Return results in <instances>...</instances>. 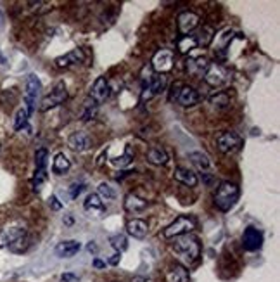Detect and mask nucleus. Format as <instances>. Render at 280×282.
I'll use <instances>...</instances> for the list:
<instances>
[{"label": "nucleus", "instance_id": "f257e3e1", "mask_svg": "<svg viewBox=\"0 0 280 282\" xmlns=\"http://www.w3.org/2000/svg\"><path fill=\"white\" fill-rule=\"evenodd\" d=\"M173 250H175V253L180 256V260L183 263L190 265L199 258L201 242L197 237H194V235L185 234V235H180V237H175Z\"/></svg>", "mask_w": 280, "mask_h": 282}, {"label": "nucleus", "instance_id": "f03ea898", "mask_svg": "<svg viewBox=\"0 0 280 282\" xmlns=\"http://www.w3.org/2000/svg\"><path fill=\"white\" fill-rule=\"evenodd\" d=\"M239 199V187H237L233 182H220V185L216 187L215 196H213V201H215V206L220 209V211H228V209L233 208V204Z\"/></svg>", "mask_w": 280, "mask_h": 282}, {"label": "nucleus", "instance_id": "7ed1b4c3", "mask_svg": "<svg viewBox=\"0 0 280 282\" xmlns=\"http://www.w3.org/2000/svg\"><path fill=\"white\" fill-rule=\"evenodd\" d=\"M195 225H197L195 218L187 217V215H180V217L175 218V222H171V224L163 230V237L175 239V237H180V235L190 234L192 230L195 229Z\"/></svg>", "mask_w": 280, "mask_h": 282}, {"label": "nucleus", "instance_id": "20e7f679", "mask_svg": "<svg viewBox=\"0 0 280 282\" xmlns=\"http://www.w3.org/2000/svg\"><path fill=\"white\" fill-rule=\"evenodd\" d=\"M216 146H218V151L221 154L233 156L242 149L244 140H242V137L235 132H223V133H220L218 138H216Z\"/></svg>", "mask_w": 280, "mask_h": 282}, {"label": "nucleus", "instance_id": "39448f33", "mask_svg": "<svg viewBox=\"0 0 280 282\" xmlns=\"http://www.w3.org/2000/svg\"><path fill=\"white\" fill-rule=\"evenodd\" d=\"M175 64V54L168 49H161L154 54L152 61H150V68L156 71L157 75H166L173 69Z\"/></svg>", "mask_w": 280, "mask_h": 282}, {"label": "nucleus", "instance_id": "423d86ee", "mask_svg": "<svg viewBox=\"0 0 280 282\" xmlns=\"http://www.w3.org/2000/svg\"><path fill=\"white\" fill-rule=\"evenodd\" d=\"M40 90H42L40 80L36 78L35 75H30V77L26 78V87H24V104H26V111L30 116L33 115V111H35V104L40 95Z\"/></svg>", "mask_w": 280, "mask_h": 282}, {"label": "nucleus", "instance_id": "0eeeda50", "mask_svg": "<svg viewBox=\"0 0 280 282\" xmlns=\"http://www.w3.org/2000/svg\"><path fill=\"white\" fill-rule=\"evenodd\" d=\"M66 99H68V90H66L64 82H59L52 88V92H50L49 95H45V97L42 99L40 111H49V109H52V108L61 106Z\"/></svg>", "mask_w": 280, "mask_h": 282}, {"label": "nucleus", "instance_id": "6e6552de", "mask_svg": "<svg viewBox=\"0 0 280 282\" xmlns=\"http://www.w3.org/2000/svg\"><path fill=\"white\" fill-rule=\"evenodd\" d=\"M204 82L210 87H221L223 83L228 82V71L223 68L221 64H216V62H210L206 73L203 75Z\"/></svg>", "mask_w": 280, "mask_h": 282}, {"label": "nucleus", "instance_id": "1a4fd4ad", "mask_svg": "<svg viewBox=\"0 0 280 282\" xmlns=\"http://www.w3.org/2000/svg\"><path fill=\"white\" fill-rule=\"evenodd\" d=\"M199 21H201V18L195 14V12H192V11L180 12V14H178V19H177L178 33H180L182 37H187L190 31H194V29L199 26Z\"/></svg>", "mask_w": 280, "mask_h": 282}, {"label": "nucleus", "instance_id": "9d476101", "mask_svg": "<svg viewBox=\"0 0 280 282\" xmlns=\"http://www.w3.org/2000/svg\"><path fill=\"white\" fill-rule=\"evenodd\" d=\"M109 95H111V85H109V82L106 80V77H99L97 80H95L94 85H92V90H90L89 97L99 106V104L106 102V100L109 99Z\"/></svg>", "mask_w": 280, "mask_h": 282}, {"label": "nucleus", "instance_id": "9b49d317", "mask_svg": "<svg viewBox=\"0 0 280 282\" xmlns=\"http://www.w3.org/2000/svg\"><path fill=\"white\" fill-rule=\"evenodd\" d=\"M68 146L74 153H85V151H89L92 147V138L83 130H76V132H73L68 137Z\"/></svg>", "mask_w": 280, "mask_h": 282}, {"label": "nucleus", "instance_id": "f8f14e48", "mask_svg": "<svg viewBox=\"0 0 280 282\" xmlns=\"http://www.w3.org/2000/svg\"><path fill=\"white\" fill-rule=\"evenodd\" d=\"M263 244V234L254 227H248L242 234V246L248 251H256L260 250Z\"/></svg>", "mask_w": 280, "mask_h": 282}, {"label": "nucleus", "instance_id": "ddd939ff", "mask_svg": "<svg viewBox=\"0 0 280 282\" xmlns=\"http://www.w3.org/2000/svg\"><path fill=\"white\" fill-rule=\"evenodd\" d=\"M208 66H210V61L204 56L189 57L185 61V71L189 73V77H203L206 73Z\"/></svg>", "mask_w": 280, "mask_h": 282}, {"label": "nucleus", "instance_id": "4468645a", "mask_svg": "<svg viewBox=\"0 0 280 282\" xmlns=\"http://www.w3.org/2000/svg\"><path fill=\"white\" fill-rule=\"evenodd\" d=\"M199 94H197V90H195L194 87H189V85H185L183 83L182 88L178 90V95H177V102L180 104V106L183 108H192V106H195V104L199 102Z\"/></svg>", "mask_w": 280, "mask_h": 282}, {"label": "nucleus", "instance_id": "2eb2a0df", "mask_svg": "<svg viewBox=\"0 0 280 282\" xmlns=\"http://www.w3.org/2000/svg\"><path fill=\"white\" fill-rule=\"evenodd\" d=\"M26 232V229H24V225H11V227H6V229L0 232V248L2 246H9L16 241V239L23 237Z\"/></svg>", "mask_w": 280, "mask_h": 282}, {"label": "nucleus", "instance_id": "dca6fc26", "mask_svg": "<svg viewBox=\"0 0 280 282\" xmlns=\"http://www.w3.org/2000/svg\"><path fill=\"white\" fill-rule=\"evenodd\" d=\"M147 201L142 199L140 196H137L135 192H130V194H127V197H125V209H127L128 213H142L145 208H147Z\"/></svg>", "mask_w": 280, "mask_h": 282}, {"label": "nucleus", "instance_id": "f3484780", "mask_svg": "<svg viewBox=\"0 0 280 282\" xmlns=\"http://www.w3.org/2000/svg\"><path fill=\"white\" fill-rule=\"evenodd\" d=\"M82 250V244L78 241H62L56 246V255L59 256V258H73L74 255L78 253V251Z\"/></svg>", "mask_w": 280, "mask_h": 282}, {"label": "nucleus", "instance_id": "a211bd4d", "mask_svg": "<svg viewBox=\"0 0 280 282\" xmlns=\"http://www.w3.org/2000/svg\"><path fill=\"white\" fill-rule=\"evenodd\" d=\"M145 158H147V163H150V165H154V166H165L170 159L168 153H166L161 146L150 147V149L147 151V154H145Z\"/></svg>", "mask_w": 280, "mask_h": 282}, {"label": "nucleus", "instance_id": "6ab92c4d", "mask_svg": "<svg viewBox=\"0 0 280 282\" xmlns=\"http://www.w3.org/2000/svg\"><path fill=\"white\" fill-rule=\"evenodd\" d=\"M173 175H175V180H178V182L183 185H189V187H195V185L199 184L197 175H195L192 170H189V168H183V166L175 168Z\"/></svg>", "mask_w": 280, "mask_h": 282}, {"label": "nucleus", "instance_id": "aec40b11", "mask_svg": "<svg viewBox=\"0 0 280 282\" xmlns=\"http://www.w3.org/2000/svg\"><path fill=\"white\" fill-rule=\"evenodd\" d=\"M85 61V54H83L82 49H76L73 52L66 54V56H61L56 59V66L57 68H68L71 64H78V62Z\"/></svg>", "mask_w": 280, "mask_h": 282}, {"label": "nucleus", "instance_id": "412c9836", "mask_svg": "<svg viewBox=\"0 0 280 282\" xmlns=\"http://www.w3.org/2000/svg\"><path fill=\"white\" fill-rule=\"evenodd\" d=\"M166 280L168 282H189V270L180 263L171 265L168 268V272H166Z\"/></svg>", "mask_w": 280, "mask_h": 282}, {"label": "nucleus", "instance_id": "4be33fe9", "mask_svg": "<svg viewBox=\"0 0 280 282\" xmlns=\"http://www.w3.org/2000/svg\"><path fill=\"white\" fill-rule=\"evenodd\" d=\"M127 232L135 239H144L149 232V227L144 220H140V218H133V220H130L127 224Z\"/></svg>", "mask_w": 280, "mask_h": 282}, {"label": "nucleus", "instance_id": "5701e85b", "mask_svg": "<svg viewBox=\"0 0 280 282\" xmlns=\"http://www.w3.org/2000/svg\"><path fill=\"white\" fill-rule=\"evenodd\" d=\"M189 158H190V161L194 163L195 166H197V170L203 171V175L210 173V170H211V159L208 158V154H204V153H190Z\"/></svg>", "mask_w": 280, "mask_h": 282}, {"label": "nucleus", "instance_id": "b1692460", "mask_svg": "<svg viewBox=\"0 0 280 282\" xmlns=\"http://www.w3.org/2000/svg\"><path fill=\"white\" fill-rule=\"evenodd\" d=\"M83 208H85V211L89 213H104V201L100 199V197L95 194V192H92V194L87 196L85 203H83Z\"/></svg>", "mask_w": 280, "mask_h": 282}, {"label": "nucleus", "instance_id": "393cba45", "mask_svg": "<svg viewBox=\"0 0 280 282\" xmlns=\"http://www.w3.org/2000/svg\"><path fill=\"white\" fill-rule=\"evenodd\" d=\"M69 168H71V161L68 159V156H66L64 153L56 154V158H54V161H52V171L54 173L64 175V173H68L69 171Z\"/></svg>", "mask_w": 280, "mask_h": 282}, {"label": "nucleus", "instance_id": "a878e982", "mask_svg": "<svg viewBox=\"0 0 280 282\" xmlns=\"http://www.w3.org/2000/svg\"><path fill=\"white\" fill-rule=\"evenodd\" d=\"M30 246H31V237L28 234H24L23 237L16 239V241L12 244H9L7 248H9L12 253H24V251L30 250Z\"/></svg>", "mask_w": 280, "mask_h": 282}, {"label": "nucleus", "instance_id": "bb28decb", "mask_svg": "<svg viewBox=\"0 0 280 282\" xmlns=\"http://www.w3.org/2000/svg\"><path fill=\"white\" fill-rule=\"evenodd\" d=\"M197 47V42H195V37L187 35V37H180L177 42V49L180 54H189L190 50H194Z\"/></svg>", "mask_w": 280, "mask_h": 282}, {"label": "nucleus", "instance_id": "cd10ccee", "mask_svg": "<svg viewBox=\"0 0 280 282\" xmlns=\"http://www.w3.org/2000/svg\"><path fill=\"white\" fill-rule=\"evenodd\" d=\"M213 39H215V31H213V28L210 26H203V29L199 31V35L195 37V42H197V45H203V47H208V45L211 44Z\"/></svg>", "mask_w": 280, "mask_h": 282}, {"label": "nucleus", "instance_id": "c85d7f7f", "mask_svg": "<svg viewBox=\"0 0 280 282\" xmlns=\"http://www.w3.org/2000/svg\"><path fill=\"white\" fill-rule=\"evenodd\" d=\"M28 118H30V115H28L26 108L18 109V113H16V116H14V130L16 132H19V130H23L24 127H26Z\"/></svg>", "mask_w": 280, "mask_h": 282}, {"label": "nucleus", "instance_id": "c756f323", "mask_svg": "<svg viewBox=\"0 0 280 282\" xmlns=\"http://www.w3.org/2000/svg\"><path fill=\"white\" fill-rule=\"evenodd\" d=\"M97 196H99L102 201H104V199L109 201V199H114L116 192L112 191V187H111L109 184L102 182V184H99V187H97Z\"/></svg>", "mask_w": 280, "mask_h": 282}, {"label": "nucleus", "instance_id": "7c9ffc66", "mask_svg": "<svg viewBox=\"0 0 280 282\" xmlns=\"http://www.w3.org/2000/svg\"><path fill=\"white\" fill-rule=\"evenodd\" d=\"M210 102L216 108H227L230 104V97H228L227 92H218L216 95L210 97Z\"/></svg>", "mask_w": 280, "mask_h": 282}, {"label": "nucleus", "instance_id": "2f4dec72", "mask_svg": "<svg viewBox=\"0 0 280 282\" xmlns=\"http://www.w3.org/2000/svg\"><path fill=\"white\" fill-rule=\"evenodd\" d=\"M85 111H83V116H82V120L83 121H89V120H92V118L95 116V113H97V104L94 102V100H92L90 97H87V100H85Z\"/></svg>", "mask_w": 280, "mask_h": 282}, {"label": "nucleus", "instance_id": "473e14b6", "mask_svg": "<svg viewBox=\"0 0 280 282\" xmlns=\"http://www.w3.org/2000/svg\"><path fill=\"white\" fill-rule=\"evenodd\" d=\"M47 149L45 147H42L35 153V165H36V170H45V166H47Z\"/></svg>", "mask_w": 280, "mask_h": 282}, {"label": "nucleus", "instance_id": "72a5a7b5", "mask_svg": "<svg viewBox=\"0 0 280 282\" xmlns=\"http://www.w3.org/2000/svg\"><path fill=\"white\" fill-rule=\"evenodd\" d=\"M132 159H133V151H132V147H127V153H125V156L112 159V165H114V166H119V168H125V166L130 165Z\"/></svg>", "mask_w": 280, "mask_h": 282}, {"label": "nucleus", "instance_id": "f704fd0d", "mask_svg": "<svg viewBox=\"0 0 280 282\" xmlns=\"http://www.w3.org/2000/svg\"><path fill=\"white\" fill-rule=\"evenodd\" d=\"M111 244H112V248L114 250H118V251H123V250H127V237L125 235H114V237H111Z\"/></svg>", "mask_w": 280, "mask_h": 282}, {"label": "nucleus", "instance_id": "c9c22d12", "mask_svg": "<svg viewBox=\"0 0 280 282\" xmlns=\"http://www.w3.org/2000/svg\"><path fill=\"white\" fill-rule=\"evenodd\" d=\"M47 180V171L45 170H36L35 171V177H33V187L35 189H40V185Z\"/></svg>", "mask_w": 280, "mask_h": 282}, {"label": "nucleus", "instance_id": "e433bc0d", "mask_svg": "<svg viewBox=\"0 0 280 282\" xmlns=\"http://www.w3.org/2000/svg\"><path fill=\"white\" fill-rule=\"evenodd\" d=\"M83 187H85L83 184H71V187H69V196H71V199H76V197L82 194Z\"/></svg>", "mask_w": 280, "mask_h": 282}, {"label": "nucleus", "instance_id": "4c0bfd02", "mask_svg": "<svg viewBox=\"0 0 280 282\" xmlns=\"http://www.w3.org/2000/svg\"><path fill=\"white\" fill-rule=\"evenodd\" d=\"M183 83L182 82H177L173 83V87H171V94H170V100H177V95H178V90L182 88Z\"/></svg>", "mask_w": 280, "mask_h": 282}, {"label": "nucleus", "instance_id": "58836bf2", "mask_svg": "<svg viewBox=\"0 0 280 282\" xmlns=\"http://www.w3.org/2000/svg\"><path fill=\"white\" fill-rule=\"evenodd\" d=\"M49 203H50V206H52V209H61V206H62V204L59 203V199H57V196H56V194L50 196Z\"/></svg>", "mask_w": 280, "mask_h": 282}, {"label": "nucleus", "instance_id": "ea45409f", "mask_svg": "<svg viewBox=\"0 0 280 282\" xmlns=\"http://www.w3.org/2000/svg\"><path fill=\"white\" fill-rule=\"evenodd\" d=\"M94 267L95 268H106V263L100 262V260H94Z\"/></svg>", "mask_w": 280, "mask_h": 282}, {"label": "nucleus", "instance_id": "a19ab883", "mask_svg": "<svg viewBox=\"0 0 280 282\" xmlns=\"http://www.w3.org/2000/svg\"><path fill=\"white\" fill-rule=\"evenodd\" d=\"M62 280H76V277L71 275V273H66V275H62Z\"/></svg>", "mask_w": 280, "mask_h": 282}, {"label": "nucleus", "instance_id": "79ce46f5", "mask_svg": "<svg viewBox=\"0 0 280 282\" xmlns=\"http://www.w3.org/2000/svg\"><path fill=\"white\" fill-rule=\"evenodd\" d=\"M119 262V255H114V256H112V258H111V265H116V263H118Z\"/></svg>", "mask_w": 280, "mask_h": 282}, {"label": "nucleus", "instance_id": "37998d69", "mask_svg": "<svg viewBox=\"0 0 280 282\" xmlns=\"http://www.w3.org/2000/svg\"><path fill=\"white\" fill-rule=\"evenodd\" d=\"M87 250H89V251H90V253H92V251H97V246H95V244H94V242H90V244H89V246H87Z\"/></svg>", "mask_w": 280, "mask_h": 282}, {"label": "nucleus", "instance_id": "c03bdc74", "mask_svg": "<svg viewBox=\"0 0 280 282\" xmlns=\"http://www.w3.org/2000/svg\"><path fill=\"white\" fill-rule=\"evenodd\" d=\"M2 23H4L2 21V11H0V26H2Z\"/></svg>", "mask_w": 280, "mask_h": 282}]
</instances>
